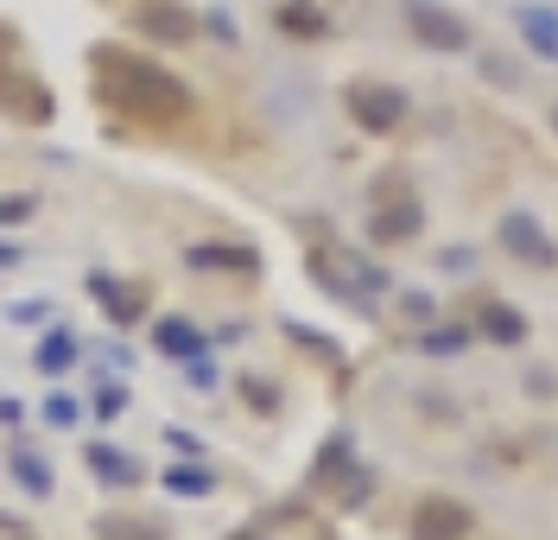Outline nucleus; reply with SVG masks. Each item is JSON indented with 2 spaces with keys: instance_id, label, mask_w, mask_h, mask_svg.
<instances>
[{
  "instance_id": "obj_1",
  "label": "nucleus",
  "mask_w": 558,
  "mask_h": 540,
  "mask_svg": "<svg viewBox=\"0 0 558 540\" xmlns=\"http://www.w3.org/2000/svg\"><path fill=\"white\" fill-rule=\"evenodd\" d=\"M89 83H96V103L140 128H178L191 115V83H178L166 64L121 45H89Z\"/></svg>"
},
{
  "instance_id": "obj_2",
  "label": "nucleus",
  "mask_w": 558,
  "mask_h": 540,
  "mask_svg": "<svg viewBox=\"0 0 558 540\" xmlns=\"http://www.w3.org/2000/svg\"><path fill=\"white\" fill-rule=\"evenodd\" d=\"M343 103L362 134H393L407 121V89H393V83H349Z\"/></svg>"
},
{
  "instance_id": "obj_3",
  "label": "nucleus",
  "mask_w": 558,
  "mask_h": 540,
  "mask_svg": "<svg viewBox=\"0 0 558 540\" xmlns=\"http://www.w3.org/2000/svg\"><path fill=\"white\" fill-rule=\"evenodd\" d=\"M128 26H134L140 38H153V45H191V38H197V13H191L184 0H134Z\"/></svg>"
},
{
  "instance_id": "obj_4",
  "label": "nucleus",
  "mask_w": 558,
  "mask_h": 540,
  "mask_svg": "<svg viewBox=\"0 0 558 540\" xmlns=\"http://www.w3.org/2000/svg\"><path fill=\"white\" fill-rule=\"evenodd\" d=\"M407 33L425 51H470V26L457 13H445L438 0H407Z\"/></svg>"
},
{
  "instance_id": "obj_5",
  "label": "nucleus",
  "mask_w": 558,
  "mask_h": 540,
  "mask_svg": "<svg viewBox=\"0 0 558 540\" xmlns=\"http://www.w3.org/2000/svg\"><path fill=\"white\" fill-rule=\"evenodd\" d=\"M470 528H476V515L457 496H425V503H413L407 540H470Z\"/></svg>"
},
{
  "instance_id": "obj_6",
  "label": "nucleus",
  "mask_w": 558,
  "mask_h": 540,
  "mask_svg": "<svg viewBox=\"0 0 558 540\" xmlns=\"http://www.w3.org/2000/svg\"><path fill=\"white\" fill-rule=\"evenodd\" d=\"M501 249L514 254V261H526V267H558V242L539 229V216H501Z\"/></svg>"
},
{
  "instance_id": "obj_7",
  "label": "nucleus",
  "mask_w": 558,
  "mask_h": 540,
  "mask_svg": "<svg viewBox=\"0 0 558 540\" xmlns=\"http://www.w3.org/2000/svg\"><path fill=\"white\" fill-rule=\"evenodd\" d=\"M0 108H7L13 121H38V128L58 115V103H51V83H38V76H26V71L0 76Z\"/></svg>"
},
{
  "instance_id": "obj_8",
  "label": "nucleus",
  "mask_w": 558,
  "mask_h": 540,
  "mask_svg": "<svg viewBox=\"0 0 558 540\" xmlns=\"http://www.w3.org/2000/svg\"><path fill=\"white\" fill-rule=\"evenodd\" d=\"M89 292L102 299V312L114 324H140L146 319V287H134V280H114V274H89Z\"/></svg>"
},
{
  "instance_id": "obj_9",
  "label": "nucleus",
  "mask_w": 558,
  "mask_h": 540,
  "mask_svg": "<svg viewBox=\"0 0 558 540\" xmlns=\"http://www.w3.org/2000/svg\"><path fill=\"white\" fill-rule=\"evenodd\" d=\"M418 229H425V211H418L413 197H393V204H381V211L368 216V236H375L381 249H393V242H413Z\"/></svg>"
},
{
  "instance_id": "obj_10",
  "label": "nucleus",
  "mask_w": 558,
  "mask_h": 540,
  "mask_svg": "<svg viewBox=\"0 0 558 540\" xmlns=\"http://www.w3.org/2000/svg\"><path fill=\"white\" fill-rule=\"evenodd\" d=\"M184 261L204 267V274H254V267H260V254L242 249V242H197Z\"/></svg>"
},
{
  "instance_id": "obj_11",
  "label": "nucleus",
  "mask_w": 558,
  "mask_h": 540,
  "mask_svg": "<svg viewBox=\"0 0 558 540\" xmlns=\"http://www.w3.org/2000/svg\"><path fill=\"white\" fill-rule=\"evenodd\" d=\"M274 26L286 38H324V33H330V20H324V7H317V0H279Z\"/></svg>"
},
{
  "instance_id": "obj_12",
  "label": "nucleus",
  "mask_w": 558,
  "mask_h": 540,
  "mask_svg": "<svg viewBox=\"0 0 558 540\" xmlns=\"http://www.w3.org/2000/svg\"><path fill=\"white\" fill-rule=\"evenodd\" d=\"M153 337H159V350H166V357H178V362H197V357H204V331H197L191 319H159V324H153Z\"/></svg>"
},
{
  "instance_id": "obj_13",
  "label": "nucleus",
  "mask_w": 558,
  "mask_h": 540,
  "mask_svg": "<svg viewBox=\"0 0 558 540\" xmlns=\"http://www.w3.org/2000/svg\"><path fill=\"white\" fill-rule=\"evenodd\" d=\"M349 477H355L349 439H330V445H324V458H317V470H312V483H317V490H337V496H343V490H349Z\"/></svg>"
},
{
  "instance_id": "obj_14",
  "label": "nucleus",
  "mask_w": 558,
  "mask_h": 540,
  "mask_svg": "<svg viewBox=\"0 0 558 540\" xmlns=\"http://www.w3.org/2000/svg\"><path fill=\"white\" fill-rule=\"evenodd\" d=\"M476 324H483V337H495V344H521L526 337V319L514 305H501V299H483L476 305Z\"/></svg>"
},
{
  "instance_id": "obj_15",
  "label": "nucleus",
  "mask_w": 558,
  "mask_h": 540,
  "mask_svg": "<svg viewBox=\"0 0 558 540\" xmlns=\"http://www.w3.org/2000/svg\"><path fill=\"white\" fill-rule=\"evenodd\" d=\"M89 470H96L102 483H114V490H134L140 477H146V470H140L128 452H114V445H89Z\"/></svg>"
},
{
  "instance_id": "obj_16",
  "label": "nucleus",
  "mask_w": 558,
  "mask_h": 540,
  "mask_svg": "<svg viewBox=\"0 0 558 540\" xmlns=\"http://www.w3.org/2000/svg\"><path fill=\"white\" fill-rule=\"evenodd\" d=\"M521 33H526V45H533L539 58H558V20H553V13L526 7V13H521Z\"/></svg>"
},
{
  "instance_id": "obj_17",
  "label": "nucleus",
  "mask_w": 558,
  "mask_h": 540,
  "mask_svg": "<svg viewBox=\"0 0 558 540\" xmlns=\"http://www.w3.org/2000/svg\"><path fill=\"white\" fill-rule=\"evenodd\" d=\"M70 362H76V337H70V331H51V337L38 344V369H45V375H64Z\"/></svg>"
},
{
  "instance_id": "obj_18",
  "label": "nucleus",
  "mask_w": 558,
  "mask_h": 540,
  "mask_svg": "<svg viewBox=\"0 0 558 540\" xmlns=\"http://www.w3.org/2000/svg\"><path fill=\"white\" fill-rule=\"evenodd\" d=\"M102 540H166V528L159 521H128V515H102V528H96Z\"/></svg>"
},
{
  "instance_id": "obj_19",
  "label": "nucleus",
  "mask_w": 558,
  "mask_h": 540,
  "mask_svg": "<svg viewBox=\"0 0 558 540\" xmlns=\"http://www.w3.org/2000/svg\"><path fill=\"white\" fill-rule=\"evenodd\" d=\"M166 490H178V496H209V490H216V477H209L204 465H172V470H166Z\"/></svg>"
},
{
  "instance_id": "obj_20",
  "label": "nucleus",
  "mask_w": 558,
  "mask_h": 540,
  "mask_svg": "<svg viewBox=\"0 0 558 540\" xmlns=\"http://www.w3.org/2000/svg\"><path fill=\"white\" fill-rule=\"evenodd\" d=\"M13 477H20V483H26L33 496H45V490H51V470H45V465H33L26 452H13Z\"/></svg>"
},
{
  "instance_id": "obj_21",
  "label": "nucleus",
  "mask_w": 558,
  "mask_h": 540,
  "mask_svg": "<svg viewBox=\"0 0 558 540\" xmlns=\"http://www.w3.org/2000/svg\"><path fill=\"white\" fill-rule=\"evenodd\" d=\"M242 400L254 407V413H274V407H279V388H274V382H254V375H242Z\"/></svg>"
},
{
  "instance_id": "obj_22",
  "label": "nucleus",
  "mask_w": 558,
  "mask_h": 540,
  "mask_svg": "<svg viewBox=\"0 0 558 540\" xmlns=\"http://www.w3.org/2000/svg\"><path fill=\"white\" fill-rule=\"evenodd\" d=\"M33 211H38V197H26V191H7L0 197V223L13 229V223H33Z\"/></svg>"
},
{
  "instance_id": "obj_23",
  "label": "nucleus",
  "mask_w": 558,
  "mask_h": 540,
  "mask_svg": "<svg viewBox=\"0 0 558 540\" xmlns=\"http://www.w3.org/2000/svg\"><path fill=\"white\" fill-rule=\"evenodd\" d=\"M463 344H470V331H425V350H432V357H451Z\"/></svg>"
},
{
  "instance_id": "obj_24",
  "label": "nucleus",
  "mask_w": 558,
  "mask_h": 540,
  "mask_svg": "<svg viewBox=\"0 0 558 540\" xmlns=\"http://www.w3.org/2000/svg\"><path fill=\"white\" fill-rule=\"evenodd\" d=\"M13 71H20V33L0 26V76H13Z\"/></svg>"
},
{
  "instance_id": "obj_25",
  "label": "nucleus",
  "mask_w": 558,
  "mask_h": 540,
  "mask_svg": "<svg viewBox=\"0 0 558 540\" xmlns=\"http://www.w3.org/2000/svg\"><path fill=\"white\" fill-rule=\"evenodd\" d=\"M45 420H51V427H76V400L51 395V400H45Z\"/></svg>"
},
{
  "instance_id": "obj_26",
  "label": "nucleus",
  "mask_w": 558,
  "mask_h": 540,
  "mask_svg": "<svg viewBox=\"0 0 558 540\" xmlns=\"http://www.w3.org/2000/svg\"><path fill=\"white\" fill-rule=\"evenodd\" d=\"M96 413H102V420H121V413H128V388H102V395H96Z\"/></svg>"
},
{
  "instance_id": "obj_27",
  "label": "nucleus",
  "mask_w": 558,
  "mask_h": 540,
  "mask_svg": "<svg viewBox=\"0 0 558 540\" xmlns=\"http://www.w3.org/2000/svg\"><path fill=\"white\" fill-rule=\"evenodd\" d=\"M0 267H20V249L13 242H0Z\"/></svg>"
},
{
  "instance_id": "obj_28",
  "label": "nucleus",
  "mask_w": 558,
  "mask_h": 540,
  "mask_svg": "<svg viewBox=\"0 0 558 540\" xmlns=\"http://www.w3.org/2000/svg\"><path fill=\"white\" fill-rule=\"evenodd\" d=\"M229 540H260V535H254V528H247V535H229Z\"/></svg>"
},
{
  "instance_id": "obj_29",
  "label": "nucleus",
  "mask_w": 558,
  "mask_h": 540,
  "mask_svg": "<svg viewBox=\"0 0 558 540\" xmlns=\"http://www.w3.org/2000/svg\"><path fill=\"white\" fill-rule=\"evenodd\" d=\"M553 128H558V108H553Z\"/></svg>"
}]
</instances>
